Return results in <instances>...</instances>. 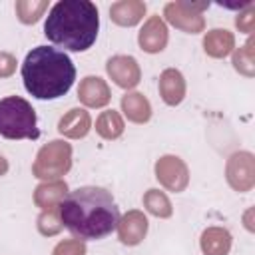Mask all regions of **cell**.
I'll list each match as a JSON object with an SVG mask.
<instances>
[{
  "mask_svg": "<svg viewBox=\"0 0 255 255\" xmlns=\"http://www.w3.org/2000/svg\"><path fill=\"white\" fill-rule=\"evenodd\" d=\"M235 26H237L241 32L251 34V32H253V28H255V8H253V6H249L245 12H239V14H237V18H235Z\"/></svg>",
  "mask_w": 255,
  "mask_h": 255,
  "instance_id": "obj_26",
  "label": "cell"
},
{
  "mask_svg": "<svg viewBox=\"0 0 255 255\" xmlns=\"http://www.w3.org/2000/svg\"><path fill=\"white\" fill-rule=\"evenodd\" d=\"M96 131L104 139H118L124 133V120L116 110H106L96 120Z\"/></svg>",
  "mask_w": 255,
  "mask_h": 255,
  "instance_id": "obj_20",
  "label": "cell"
},
{
  "mask_svg": "<svg viewBox=\"0 0 255 255\" xmlns=\"http://www.w3.org/2000/svg\"><path fill=\"white\" fill-rule=\"evenodd\" d=\"M253 46L255 42L249 38L241 48L233 52V68L247 78L255 76V48Z\"/></svg>",
  "mask_w": 255,
  "mask_h": 255,
  "instance_id": "obj_21",
  "label": "cell"
},
{
  "mask_svg": "<svg viewBox=\"0 0 255 255\" xmlns=\"http://www.w3.org/2000/svg\"><path fill=\"white\" fill-rule=\"evenodd\" d=\"M52 255H86V243L82 239H66L60 241Z\"/></svg>",
  "mask_w": 255,
  "mask_h": 255,
  "instance_id": "obj_25",
  "label": "cell"
},
{
  "mask_svg": "<svg viewBox=\"0 0 255 255\" xmlns=\"http://www.w3.org/2000/svg\"><path fill=\"white\" fill-rule=\"evenodd\" d=\"M106 70H108L110 78L116 82V86H120L124 90L135 88L141 80L139 64L131 56H112L106 64Z\"/></svg>",
  "mask_w": 255,
  "mask_h": 255,
  "instance_id": "obj_9",
  "label": "cell"
},
{
  "mask_svg": "<svg viewBox=\"0 0 255 255\" xmlns=\"http://www.w3.org/2000/svg\"><path fill=\"white\" fill-rule=\"evenodd\" d=\"M122 112L133 124H145L151 118V104L139 92H128L122 96Z\"/></svg>",
  "mask_w": 255,
  "mask_h": 255,
  "instance_id": "obj_19",
  "label": "cell"
},
{
  "mask_svg": "<svg viewBox=\"0 0 255 255\" xmlns=\"http://www.w3.org/2000/svg\"><path fill=\"white\" fill-rule=\"evenodd\" d=\"M22 80L34 98L56 100L72 88L76 68L66 52L52 46H36L24 58Z\"/></svg>",
  "mask_w": 255,
  "mask_h": 255,
  "instance_id": "obj_3",
  "label": "cell"
},
{
  "mask_svg": "<svg viewBox=\"0 0 255 255\" xmlns=\"http://www.w3.org/2000/svg\"><path fill=\"white\" fill-rule=\"evenodd\" d=\"M205 8V2H169L163 8V16L171 26L187 34H197L205 28V20L201 16V10Z\"/></svg>",
  "mask_w": 255,
  "mask_h": 255,
  "instance_id": "obj_6",
  "label": "cell"
},
{
  "mask_svg": "<svg viewBox=\"0 0 255 255\" xmlns=\"http://www.w3.org/2000/svg\"><path fill=\"white\" fill-rule=\"evenodd\" d=\"M78 98L88 108H104L110 102L112 94H110L106 80H102L100 76H88L80 82Z\"/></svg>",
  "mask_w": 255,
  "mask_h": 255,
  "instance_id": "obj_12",
  "label": "cell"
},
{
  "mask_svg": "<svg viewBox=\"0 0 255 255\" xmlns=\"http://www.w3.org/2000/svg\"><path fill=\"white\" fill-rule=\"evenodd\" d=\"M233 48H235V38L225 28H213L203 38V50L211 58H225L233 52Z\"/></svg>",
  "mask_w": 255,
  "mask_h": 255,
  "instance_id": "obj_17",
  "label": "cell"
},
{
  "mask_svg": "<svg viewBox=\"0 0 255 255\" xmlns=\"http://www.w3.org/2000/svg\"><path fill=\"white\" fill-rule=\"evenodd\" d=\"M62 219H60V211L58 207H52V209H44L40 215H38V231L46 237H52V235H58L62 231Z\"/></svg>",
  "mask_w": 255,
  "mask_h": 255,
  "instance_id": "obj_24",
  "label": "cell"
},
{
  "mask_svg": "<svg viewBox=\"0 0 255 255\" xmlns=\"http://www.w3.org/2000/svg\"><path fill=\"white\" fill-rule=\"evenodd\" d=\"M72 167V145L64 139H52L44 147H40L34 163L32 173L44 181H56L66 175Z\"/></svg>",
  "mask_w": 255,
  "mask_h": 255,
  "instance_id": "obj_5",
  "label": "cell"
},
{
  "mask_svg": "<svg viewBox=\"0 0 255 255\" xmlns=\"http://www.w3.org/2000/svg\"><path fill=\"white\" fill-rule=\"evenodd\" d=\"M159 96L167 106H177L185 98V78L179 70L167 68L159 76Z\"/></svg>",
  "mask_w": 255,
  "mask_h": 255,
  "instance_id": "obj_13",
  "label": "cell"
},
{
  "mask_svg": "<svg viewBox=\"0 0 255 255\" xmlns=\"http://www.w3.org/2000/svg\"><path fill=\"white\" fill-rule=\"evenodd\" d=\"M68 195V183L62 179L56 181H44L34 189V203L44 211V209H52L58 207L60 201Z\"/></svg>",
  "mask_w": 255,
  "mask_h": 255,
  "instance_id": "obj_15",
  "label": "cell"
},
{
  "mask_svg": "<svg viewBox=\"0 0 255 255\" xmlns=\"http://www.w3.org/2000/svg\"><path fill=\"white\" fill-rule=\"evenodd\" d=\"M167 40H169V32H167V26L161 20V16H149L137 34L139 48L147 54L161 52L167 46Z\"/></svg>",
  "mask_w": 255,
  "mask_h": 255,
  "instance_id": "obj_10",
  "label": "cell"
},
{
  "mask_svg": "<svg viewBox=\"0 0 255 255\" xmlns=\"http://www.w3.org/2000/svg\"><path fill=\"white\" fill-rule=\"evenodd\" d=\"M225 177L227 183L239 191L245 193L255 185V157L249 151H235L225 165Z\"/></svg>",
  "mask_w": 255,
  "mask_h": 255,
  "instance_id": "obj_7",
  "label": "cell"
},
{
  "mask_svg": "<svg viewBox=\"0 0 255 255\" xmlns=\"http://www.w3.org/2000/svg\"><path fill=\"white\" fill-rule=\"evenodd\" d=\"M92 128V118L84 108H72L68 114L62 116L58 124V131L70 139L86 137Z\"/></svg>",
  "mask_w": 255,
  "mask_h": 255,
  "instance_id": "obj_14",
  "label": "cell"
},
{
  "mask_svg": "<svg viewBox=\"0 0 255 255\" xmlns=\"http://www.w3.org/2000/svg\"><path fill=\"white\" fill-rule=\"evenodd\" d=\"M8 173V159L0 155V175H6Z\"/></svg>",
  "mask_w": 255,
  "mask_h": 255,
  "instance_id": "obj_28",
  "label": "cell"
},
{
  "mask_svg": "<svg viewBox=\"0 0 255 255\" xmlns=\"http://www.w3.org/2000/svg\"><path fill=\"white\" fill-rule=\"evenodd\" d=\"M147 233V217L143 211L131 209L118 221V239L124 245H139Z\"/></svg>",
  "mask_w": 255,
  "mask_h": 255,
  "instance_id": "obj_11",
  "label": "cell"
},
{
  "mask_svg": "<svg viewBox=\"0 0 255 255\" xmlns=\"http://www.w3.org/2000/svg\"><path fill=\"white\" fill-rule=\"evenodd\" d=\"M62 225L76 239H102L120 221V209L112 193L104 187L84 185L70 191L58 205Z\"/></svg>",
  "mask_w": 255,
  "mask_h": 255,
  "instance_id": "obj_1",
  "label": "cell"
},
{
  "mask_svg": "<svg viewBox=\"0 0 255 255\" xmlns=\"http://www.w3.org/2000/svg\"><path fill=\"white\" fill-rule=\"evenodd\" d=\"M231 233L223 227H207L201 233L199 245L203 255H227L231 251Z\"/></svg>",
  "mask_w": 255,
  "mask_h": 255,
  "instance_id": "obj_18",
  "label": "cell"
},
{
  "mask_svg": "<svg viewBox=\"0 0 255 255\" xmlns=\"http://www.w3.org/2000/svg\"><path fill=\"white\" fill-rule=\"evenodd\" d=\"M16 58L10 52H0V78H8L16 72Z\"/></svg>",
  "mask_w": 255,
  "mask_h": 255,
  "instance_id": "obj_27",
  "label": "cell"
},
{
  "mask_svg": "<svg viewBox=\"0 0 255 255\" xmlns=\"http://www.w3.org/2000/svg\"><path fill=\"white\" fill-rule=\"evenodd\" d=\"M48 10V0H18L16 2V16L22 24H34L40 16Z\"/></svg>",
  "mask_w": 255,
  "mask_h": 255,
  "instance_id": "obj_23",
  "label": "cell"
},
{
  "mask_svg": "<svg viewBox=\"0 0 255 255\" xmlns=\"http://www.w3.org/2000/svg\"><path fill=\"white\" fill-rule=\"evenodd\" d=\"M145 14V2L141 0H120L112 4L110 18L118 26H135Z\"/></svg>",
  "mask_w": 255,
  "mask_h": 255,
  "instance_id": "obj_16",
  "label": "cell"
},
{
  "mask_svg": "<svg viewBox=\"0 0 255 255\" xmlns=\"http://www.w3.org/2000/svg\"><path fill=\"white\" fill-rule=\"evenodd\" d=\"M0 135L6 139H36V112L32 104L20 96L0 100Z\"/></svg>",
  "mask_w": 255,
  "mask_h": 255,
  "instance_id": "obj_4",
  "label": "cell"
},
{
  "mask_svg": "<svg viewBox=\"0 0 255 255\" xmlns=\"http://www.w3.org/2000/svg\"><path fill=\"white\" fill-rule=\"evenodd\" d=\"M143 205H145V209L151 215L161 217V219L171 217V213H173V207H171L169 197L163 191H159V189H147L145 195H143Z\"/></svg>",
  "mask_w": 255,
  "mask_h": 255,
  "instance_id": "obj_22",
  "label": "cell"
},
{
  "mask_svg": "<svg viewBox=\"0 0 255 255\" xmlns=\"http://www.w3.org/2000/svg\"><path fill=\"white\" fill-rule=\"evenodd\" d=\"M98 28L100 16L94 2L60 0L48 12L44 34L56 46L72 52H84L96 42Z\"/></svg>",
  "mask_w": 255,
  "mask_h": 255,
  "instance_id": "obj_2",
  "label": "cell"
},
{
  "mask_svg": "<svg viewBox=\"0 0 255 255\" xmlns=\"http://www.w3.org/2000/svg\"><path fill=\"white\" fill-rule=\"evenodd\" d=\"M155 177L169 191H183L189 183V169L177 155H161L155 161Z\"/></svg>",
  "mask_w": 255,
  "mask_h": 255,
  "instance_id": "obj_8",
  "label": "cell"
}]
</instances>
